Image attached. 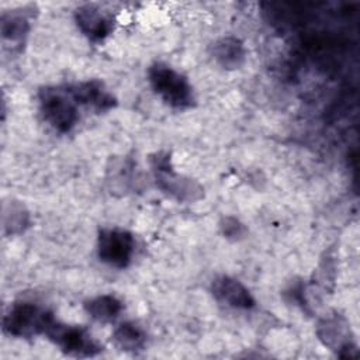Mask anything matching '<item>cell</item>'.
Returning a JSON list of instances; mask_svg holds the SVG:
<instances>
[{"label":"cell","mask_w":360,"mask_h":360,"mask_svg":"<svg viewBox=\"0 0 360 360\" xmlns=\"http://www.w3.org/2000/svg\"><path fill=\"white\" fill-rule=\"evenodd\" d=\"M148 80L153 91L170 107L184 110L194 105L195 96L188 79L167 63L155 62L150 65Z\"/></svg>","instance_id":"obj_1"},{"label":"cell","mask_w":360,"mask_h":360,"mask_svg":"<svg viewBox=\"0 0 360 360\" xmlns=\"http://www.w3.org/2000/svg\"><path fill=\"white\" fill-rule=\"evenodd\" d=\"M66 86L77 105L90 107L97 112H105L114 108L117 104L115 97L98 79H89Z\"/></svg>","instance_id":"obj_8"},{"label":"cell","mask_w":360,"mask_h":360,"mask_svg":"<svg viewBox=\"0 0 360 360\" xmlns=\"http://www.w3.org/2000/svg\"><path fill=\"white\" fill-rule=\"evenodd\" d=\"M135 253V239L121 228H103L97 236L98 259L115 269H125Z\"/></svg>","instance_id":"obj_7"},{"label":"cell","mask_w":360,"mask_h":360,"mask_svg":"<svg viewBox=\"0 0 360 360\" xmlns=\"http://www.w3.org/2000/svg\"><path fill=\"white\" fill-rule=\"evenodd\" d=\"M149 160L156 186L163 193L181 202H194L202 197L204 190L195 180L174 172L167 152H156Z\"/></svg>","instance_id":"obj_3"},{"label":"cell","mask_w":360,"mask_h":360,"mask_svg":"<svg viewBox=\"0 0 360 360\" xmlns=\"http://www.w3.org/2000/svg\"><path fill=\"white\" fill-rule=\"evenodd\" d=\"M319 340L336 356L350 359L357 356V343L350 322L339 312H326L316 325Z\"/></svg>","instance_id":"obj_6"},{"label":"cell","mask_w":360,"mask_h":360,"mask_svg":"<svg viewBox=\"0 0 360 360\" xmlns=\"http://www.w3.org/2000/svg\"><path fill=\"white\" fill-rule=\"evenodd\" d=\"M112 343L127 353H136L146 346V332L134 321L121 322L112 332Z\"/></svg>","instance_id":"obj_13"},{"label":"cell","mask_w":360,"mask_h":360,"mask_svg":"<svg viewBox=\"0 0 360 360\" xmlns=\"http://www.w3.org/2000/svg\"><path fill=\"white\" fill-rule=\"evenodd\" d=\"M31 17L32 13L27 8L3 11L0 18V32L3 41L10 42L11 48H20L30 32Z\"/></svg>","instance_id":"obj_11"},{"label":"cell","mask_w":360,"mask_h":360,"mask_svg":"<svg viewBox=\"0 0 360 360\" xmlns=\"http://www.w3.org/2000/svg\"><path fill=\"white\" fill-rule=\"evenodd\" d=\"M3 226L7 235L22 233L30 226V212L20 201H10L3 210Z\"/></svg>","instance_id":"obj_15"},{"label":"cell","mask_w":360,"mask_h":360,"mask_svg":"<svg viewBox=\"0 0 360 360\" xmlns=\"http://www.w3.org/2000/svg\"><path fill=\"white\" fill-rule=\"evenodd\" d=\"M219 229L224 238L231 240H239L246 235V226L235 217H224L219 222Z\"/></svg>","instance_id":"obj_16"},{"label":"cell","mask_w":360,"mask_h":360,"mask_svg":"<svg viewBox=\"0 0 360 360\" xmlns=\"http://www.w3.org/2000/svg\"><path fill=\"white\" fill-rule=\"evenodd\" d=\"M212 295L222 304L235 309H250L256 305L252 292L231 276H218L211 283Z\"/></svg>","instance_id":"obj_10"},{"label":"cell","mask_w":360,"mask_h":360,"mask_svg":"<svg viewBox=\"0 0 360 360\" xmlns=\"http://www.w3.org/2000/svg\"><path fill=\"white\" fill-rule=\"evenodd\" d=\"M53 314L38 304L28 301L14 302L3 316V330L14 338H34L45 335Z\"/></svg>","instance_id":"obj_4"},{"label":"cell","mask_w":360,"mask_h":360,"mask_svg":"<svg viewBox=\"0 0 360 360\" xmlns=\"http://www.w3.org/2000/svg\"><path fill=\"white\" fill-rule=\"evenodd\" d=\"M75 21L80 32L93 42L103 41L112 31V18L94 4H83L75 11Z\"/></svg>","instance_id":"obj_9"},{"label":"cell","mask_w":360,"mask_h":360,"mask_svg":"<svg viewBox=\"0 0 360 360\" xmlns=\"http://www.w3.org/2000/svg\"><path fill=\"white\" fill-rule=\"evenodd\" d=\"M45 336L68 356L93 357L103 352V346L86 328L68 325L56 318H53L48 325Z\"/></svg>","instance_id":"obj_5"},{"label":"cell","mask_w":360,"mask_h":360,"mask_svg":"<svg viewBox=\"0 0 360 360\" xmlns=\"http://www.w3.org/2000/svg\"><path fill=\"white\" fill-rule=\"evenodd\" d=\"M39 111L44 120L58 132L66 134L79 122V105L68 86H48L38 93Z\"/></svg>","instance_id":"obj_2"},{"label":"cell","mask_w":360,"mask_h":360,"mask_svg":"<svg viewBox=\"0 0 360 360\" xmlns=\"http://www.w3.org/2000/svg\"><path fill=\"white\" fill-rule=\"evenodd\" d=\"M84 309L91 319L101 323H108L120 316L124 305L115 295L101 294L87 300L84 302Z\"/></svg>","instance_id":"obj_14"},{"label":"cell","mask_w":360,"mask_h":360,"mask_svg":"<svg viewBox=\"0 0 360 360\" xmlns=\"http://www.w3.org/2000/svg\"><path fill=\"white\" fill-rule=\"evenodd\" d=\"M211 53L218 65L224 69H239L246 59V48L243 42L233 35L217 39L211 46Z\"/></svg>","instance_id":"obj_12"}]
</instances>
